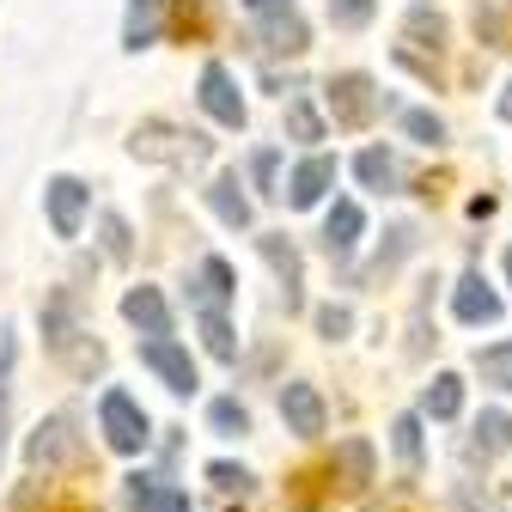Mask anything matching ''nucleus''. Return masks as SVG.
I'll use <instances>...</instances> for the list:
<instances>
[{"mask_svg": "<svg viewBox=\"0 0 512 512\" xmlns=\"http://www.w3.org/2000/svg\"><path fill=\"white\" fill-rule=\"evenodd\" d=\"M98 427H104V445L122 452V458H135V452L153 445V421H147V409L128 391H104L98 397Z\"/></svg>", "mask_w": 512, "mask_h": 512, "instance_id": "obj_1", "label": "nucleus"}, {"mask_svg": "<svg viewBox=\"0 0 512 512\" xmlns=\"http://www.w3.org/2000/svg\"><path fill=\"white\" fill-rule=\"evenodd\" d=\"M43 336H49V348H55L61 360L80 366V372L104 366V348H98V342H80V324H74L68 293H49V299H43Z\"/></svg>", "mask_w": 512, "mask_h": 512, "instance_id": "obj_2", "label": "nucleus"}, {"mask_svg": "<svg viewBox=\"0 0 512 512\" xmlns=\"http://www.w3.org/2000/svg\"><path fill=\"white\" fill-rule=\"evenodd\" d=\"M324 98H330V116H336V128H366L378 110H391V98L378 92V80H372V74H336Z\"/></svg>", "mask_w": 512, "mask_h": 512, "instance_id": "obj_3", "label": "nucleus"}, {"mask_svg": "<svg viewBox=\"0 0 512 512\" xmlns=\"http://www.w3.org/2000/svg\"><path fill=\"white\" fill-rule=\"evenodd\" d=\"M141 366L159 372V384H165L171 397H189V391L202 384V378H196V360H189V348L171 342V336H147V342H141Z\"/></svg>", "mask_w": 512, "mask_h": 512, "instance_id": "obj_4", "label": "nucleus"}, {"mask_svg": "<svg viewBox=\"0 0 512 512\" xmlns=\"http://www.w3.org/2000/svg\"><path fill=\"white\" fill-rule=\"evenodd\" d=\"M128 153L135 159H171V165H196L208 153L202 135H183V128H165V122H147L135 128V141H128Z\"/></svg>", "mask_w": 512, "mask_h": 512, "instance_id": "obj_5", "label": "nucleus"}, {"mask_svg": "<svg viewBox=\"0 0 512 512\" xmlns=\"http://www.w3.org/2000/svg\"><path fill=\"white\" fill-rule=\"evenodd\" d=\"M43 202H49L55 238H80V220H86V208H92V189H86L80 177H55V183L43 189Z\"/></svg>", "mask_w": 512, "mask_h": 512, "instance_id": "obj_6", "label": "nucleus"}, {"mask_svg": "<svg viewBox=\"0 0 512 512\" xmlns=\"http://www.w3.org/2000/svg\"><path fill=\"white\" fill-rule=\"evenodd\" d=\"M80 458V439H74V415H49L31 433V470H61Z\"/></svg>", "mask_w": 512, "mask_h": 512, "instance_id": "obj_7", "label": "nucleus"}, {"mask_svg": "<svg viewBox=\"0 0 512 512\" xmlns=\"http://www.w3.org/2000/svg\"><path fill=\"white\" fill-rule=\"evenodd\" d=\"M202 110L220 122V128H244V98H238V80L226 74V61H208L202 68Z\"/></svg>", "mask_w": 512, "mask_h": 512, "instance_id": "obj_8", "label": "nucleus"}, {"mask_svg": "<svg viewBox=\"0 0 512 512\" xmlns=\"http://www.w3.org/2000/svg\"><path fill=\"white\" fill-rule=\"evenodd\" d=\"M256 250H263V263L275 269V281H281V293H287V311H299L305 305V269H299V250H293V238L287 232H263L256 238Z\"/></svg>", "mask_w": 512, "mask_h": 512, "instance_id": "obj_9", "label": "nucleus"}, {"mask_svg": "<svg viewBox=\"0 0 512 512\" xmlns=\"http://www.w3.org/2000/svg\"><path fill=\"white\" fill-rule=\"evenodd\" d=\"M330 189H336V159H330V153H311V159H299L293 177H287V202H293V208H317Z\"/></svg>", "mask_w": 512, "mask_h": 512, "instance_id": "obj_10", "label": "nucleus"}, {"mask_svg": "<svg viewBox=\"0 0 512 512\" xmlns=\"http://www.w3.org/2000/svg\"><path fill=\"white\" fill-rule=\"evenodd\" d=\"M122 500H128V512H189V494L159 482V476H147V470L122 476Z\"/></svg>", "mask_w": 512, "mask_h": 512, "instance_id": "obj_11", "label": "nucleus"}, {"mask_svg": "<svg viewBox=\"0 0 512 512\" xmlns=\"http://www.w3.org/2000/svg\"><path fill=\"white\" fill-rule=\"evenodd\" d=\"M281 421H287V433H299V439H317L324 433V421H330V409H324V397L311 391V384H287L281 391Z\"/></svg>", "mask_w": 512, "mask_h": 512, "instance_id": "obj_12", "label": "nucleus"}, {"mask_svg": "<svg viewBox=\"0 0 512 512\" xmlns=\"http://www.w3.org/2000/svg\"><path fill=\"white\" fill-rule=\"evenodd\" d=\"M452 311H458V324H470V330H476V324H494L506 305H500V293L482 281V269H470V275L452 287Z\"/></svg>", "mask_w": 512, "mask_h": 512, "instance_id": "obj_13", "label": "nucleus"}, {"mask_svg": "<svg viewBox=\"0 0 512 512\" xmlns=\"http://www.w3.org/2000/svg\"><path fill=\"white\" fill-rule=\"evenodd\" d=\"M122 317H128L141 336H171V305H165L159 287H128V293H122Z\"/></svg>", "mask_w": 512, "mask_h": 512, "instance_id": "obj_14", "label": "nucleus"}, {"mask_svg": "<svg viewBox=\"0 0 512 512\" xmlns=\"http://www.w3.org/2000/svg\"><path fill=\"white\" fill-rule=\"evenodd\" d=\"M256 43H263L269 55H299V49L311 43V31H305V19H299L293 7H281V13H263V25H256Z\"/></svg>", "mask_w": 512, "mask_h": 512, "instance_id": "obj_15", "label": "nucleus"}, {"mask_svg": "<svg viewBox=\"0 0 512 512\" xmlns=\"http://www.w3.org/2000/svg\"><path fill=\"white\" fill-rule=\"evenodd\" d=\"M238 189H244V183H238V171H220V177L202 189L208 208L220 214V226H232V232H244V226L256 220V214H250V196H238Z\"/></svg>", "mask_w": 512, "mask_h": 512, "instance_id": "obj_16", "label": "nucleus"}, {"mask_svg": "<svg viewBox=\"0 0 512 512\" xmlns=\"http://www.w3.org/2000/svg\"><path fill=\"white\" fill-rule=\"evenodd\" d=\"M360 232H366V214H360V202H336L330 208V220H324V250L336 256H354V244H360Z\"/></svg>", "mask_w": 512, "mask_h": 512, "instance_id": "obj_17", "label": "nucleus"}, {"mask_svg": "<svg viewBox=\"0 0 512 512\" xmlns=\"http://www.w3.org/2000/svg\"><path fill=\"white\" fill-rule=\"evenodd\" d=\"M189 293H196V305L202 311H220L238 287H232V263L226 256H202V269H196V281H189Z\"/></svg>", "mask_w": 512, "mask_h": 512, "instance_id": "obj_18", "label": "nucleus"}, {"mask_svg": "<svg viewBox=\"0 0 512 512\" xmlns=\"http://www.w3.org/2000/svg\"><path fill=\"white\" fill-rule=\"evenodd\" d=\"M421 415H427V421H458V415H464V378H458V372H439V378L427 384V397H421Z\"/></svg>", "mask_w": 512, "mask_h": 512, "instance_id": "obj_19", "label": "nucleus"}, {"mask_svg": "<svg viewBox=\"0 0 512 512\" xmlns=\"http://www.w3.org/2000/svg\"><path fill=\"white\" fill-rule=\"evenodd\" d=\"M13 366H19V336L0 330V458H7L13 439Z\"/></svg>", "mask_w": 512, "mask_h": 512, "instance_id": "obj_20", "label": "nucleus"}, {"mask_svg": "<svg viewBox=\"0 0 512 512\" xmlns=\"http://www.w3.org/2000/svg\"><path fill=\"white\" fill-rule=\"evenodd\" d=\"M354 177H360L366 189H378V196H391V189L403 183V165H397V153H384V147H366V153L354 159Z\"/></svg>", "mask_w": 512, "mask_h": 512, "instance_id": "obj_21", "label": "nucleus"}, {"mask_svg": "<svg viewBox=\"0 0 512 512\" xmlns=\"http://www.w3.org/2000/svg\"><path fill=\"white\" fill-rule=\"evenodd\" d=\"M470 452H476V458L512 452V415H506V409H482V421H476V433H470Z\"/></svg>", "mask_w": 512, "mask_h": 512, "instance_id": "obj_22", "label": "nucleus"}, {"mask_svg": "<svg viewBox=\"0 0 512 512\" xmlns=\"http://www.w3.org/2000/svg\"><path fill=\"white\" fill-rule=\"evenodd\" d=\"M336 482L354 488V494L372 482V445H366V439H342V445H336Z\"/></svg>", "mask_w": 512, "mask_h": 512, "instance_id": "obj_23", "label": "nucleus"}, {"mask_svg": "<svg viewBox=\"0 0 512 512\" xmlns=\"http://www.w3.org/2000/svg\"><path fill=\"white\" fill-rule=\"evenodd\" d=\"M159 25H165V0H135V7H128V25H122V43L147 49V43H159Z\"/></svg>", "mask_w": 512, "mask_h": 512, "instance_id": "obj_24", "label": "nucleus"}, {"mask_svg": "<svg viewBox=\"0 0 512 512\" xmlns=\"http://www.w3.org/2000/svg\"><path fill=\"white\" fill-rule=\"evenodd\" d=\"M384 238H391V244H384V250L372 256V263H366V275H360V281H384V275H397V263L415 250V226H391Z\"/></svg>", "mask_w": 512, "mask_h": 512, "instance_id": "obj_25", "label": "nucleus"}, {"mask_svg": "<svg viewBox=\"0 0 512 512\" xmlns=\"http://www.w3.org/2000/svg\"><path fill=\"white\" fill-rule=\"evenodd\" d=\"M476 378H482V384H494L500 397H512V342L476 348Z\"/></svg>", "mask_w": 512, "mask_h": 512, "instance_id": "obj_26", "label": "nucleus"}, {"mask_svg": "<svg viewBox=\"0 0 512 512\" xmlns=\"http://www.w3.org/2000/svg\"><path fill=\"white\" fill-rule=\"evenodd\" d=\"M391 445H397V464L409 476H421V415H397L391 421Z\"/></svg>", "mask_w": 512, "mask_h": 512, "instance_id": "obj_27", "label": "nucleus"}, {"mask_svg": "<svg viewBox=\"0 0 512 512\" xmlns=\"http://www.w3.org/2000/svg\"><path fill=\"white\" fill-rule=\"evenodd\" d=\"M287 135H293L299 147H317V141H324V116L311 110V98H293V104H287Z\"/></svg>", "mask_w": 512, "mask_h": 512, "instance_id": "obj_28", "label": "nucleus"}, {"mask_svg": "<svg viewBox=\"0 0 512 512\" xmlns=\"http://www.w3.org/2000/svg\"><path fill=\"white\" fill-rule=\"evenodd\" d=\"M202 342H208V354L214 360H238V342H232V324H226V311H202Z\"/></svg>", "mask_w": 512, "mask_h": 512, "instance_id": "obj_29", "label": "nucleus"}, {"mask_svg": "<svg viewBox=\"0 0 512 512\" xmlns=\"http://www.w3.org/2000/svg\"><path fill=\"white\" fill-rule=\"evenodd\" d=\"M208 421H214V433H226V439H244V433H250V409H244L238 397L208 403Z\"/></svg>", "mask_w": 512, "mask_h": 512, "instance_id": "obj_30", "label": "nucleus"}, {"mask_svg": "<svg viewBox=\"0 0 512 512\" xmlns=\"http://www.w3.org/2000/svg\"><path fill=\"white\" fill-rule=\"evenodd\" d=\"M403 135L421 141V147H445V122L433 110H403Z\"/></svg>", "mask_w": 512, "mask_h": 512, "instance_id": "obj_31", "label": "nucleus"}, {"mask_svg": "<svg viewBox=\"0 0 512 512\" xmlns=\"http://www.w3.org/2000/svg\"><path fill=\"white\" fill-rule=\"evenodd\" d=\"M372 13H378V0H330L336 31H360V25H372Z\"/></svg>", "mask_w": 512, "mask_h": 512, "instance_id": "obj_32", "label": "nucleus"}, {"mask_svg": "<svg viewBox=\"0 0 512 512\" xmlns=\"http://www.w3.org/2000/svg\"><path fill=\"white\" fill-rule=\"evenodd\" d=\"M354 330V311L348 305H317V336H324V342H342Z\"/></svg>", "mask_w": 512, "mask_h": 512, "instance_id": "obj_33", "label": "nucleus"}, {"mask_svg": "<svg viewBox=\"0 0 512 512\" xmlns=\"http://www.w3.org/2000/svg\"><path fill=\"white\" fill-rule=\"evenodd\" d=\"M409 37H415V43H427V49H439V43H445V19H439V13H427V7H415V13H409Z\"/></svg>", "mask_w": 512, "mask_h": 512, "instance_id": "obj_34", "label": "nucleus"}, {"mask_svg": "<svg viewBox=\"0 0 512 512\" xmlns=\"http://www.w3.org/2000/svg\"><path fill=\"white\" fill-rule=\"evenodd\" d=\"M208 482H214V488H226V494H250V482H256V476H250L244 464H208Z\"/></svg>", "mask_w": 512, "mask_h": 512, "instance_id": "obj_35", "label": "nucleus"}, {"mask_svg": "<svg viewBox=\"0 0 512 512\" xmlns=\"http://www.w3.org/2000/svg\"><path fill=\"white\" fill-rule=\"evenodd\" d=\"M275 171H281V153H275V147H263V153L250 159V177H256V189H263V196H281V189H275Z\"/></svg>", "mask_w": 512, "mask_h": 512, "instance_id": "obj_36", "label": "nucleus"}, {"mask_svg": "<svg viewBox=\"0 0 512 512\" xmlns=\"http://www.w3.org/2000/svg\"><path fill=\"white\" fill-rule=\"evenodd\" d=\"M104 250L116 256V263H122V256H128V226H122L116 214H104Z\"/></svg>", "mask_w": 512, "mask_h": 512, "instance_id": "obj_37", "label": "nucleus"}, {"mask_svg": "<svg viewBox=\"0 0 512 512\" xmlns=\"http://www.w3.org/2000/svg\"><path fill=\"white\" fill-rule=\"evenodd\" d=\"M250 13H281V7H293V0H244Z\"/></svg>", "mask_w": 512, "mask_h": 512, "instance_id": "obj_38", "label": "nucleus"}, {"mask_svg": "<svg viewBox=\"0 0 512 512\" xmlns=\"http://www.w3.org/2000/svg\"><path fill=\"white\" fill-rule=\"evenodd\" d=\"M500 116H506V122H512V86H506V98H500Z\"/></svg>", "mask_w": 512, "mask_h": 512, "instance_id": "obj_39", "label": "nucleus"}, {"mask_svg": "<svg viewBox=\"0 0 512 512\" xmlns=\"http://www.w3.org/2000/svg\"><path fill=\"white\" fill-rule=\"evenodd\" d=\"M506 281H512V250H506Z\"/></svg>", "mask_w": 512, "mask_h": 512, "instance_id": "obj_40", "label": "nucleus"}, {"mask_svg": "<svg viewBox=\"0 0 512 512\" xmlns=\"http://www.w3.org/2000/svg\"><path fill=\"white\" fill-rule=\"evenodd\" d=\"M366 512H378V506H366Z\"/></svg>", "mask_w": 512, "mask_h": 512, "instance_id": "obj_41", "label": "nucleus"}]
</instances>
